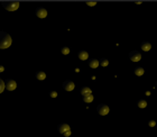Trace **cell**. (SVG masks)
Returning a JSON list of instances; mask_svg holds the SVG:
<instances>
[{"mask_svg":"<svg viewBox=\"0 0 157 137\" xmlns=\"http://www.w3.org/2000/svg\"><path fill=\"white\" fill-rule=\"evenodd\" d=\"M97 111H98V114L99 115L104 116V115H107L109 112V107L107 105H99L97 107Z\"/></svg>","mask_w":157,"mask_h":137,"instance_id":"cell-6","label":"cell"},{"mask_svg":"<svg viewBox=\"0 0 157 137\" xmlns=\"http://www.w3.org/2000/svg\"><path fill=\"white\" fill-rule=\"evenodd\" d=\"M0 72H4V66H1V65H0Z\"/></svg>","mask_w":157,"mask_h":137,"instance_id":"cell-23","label":"cell"},{"mask_svg":"<svg viewBox=\"0 0 157 137\" xmlns=\"http://www.w3.org/2000/svg\"><path fill=\"white\" fill-rule=\"evenodd\" d=\"M35 75H36L37 80H40V81L45 80V78H46V74H45V72H43V71H38V72H36Z\"/></svg>","mask_w":157,"mask_h":137,"instance_id":"cell-12","label":"cell"},{"mask_svg":"<svg viewBox=\"0 0 157 137\" xmlns=\"http://www.w3.org/2000/svg\"><path fill=\"white\" fill-rule=\"evenodd\" d=\"M150 48H152L150 43H148V42H143V43H141V50H143V51H145V52H148Z\"/></svg>","mask_w":157,"mask_h":137,"instance_id":"cell-11","label":"cell"},{"mask_svg":"<svg viewBox=\"0 0 157 137\" xmlns=\"http://www.w3.org/2000/svg\"><path fill=\"white\" fill-rule=\"evenodd\" d=\"M89 66L90 67H92V68H96V67H98L99 66V64H100V62L98 61L97 58H90L89 60Z\"/></svg>","mask_w":157,"mask_h":137,"instance_id":"cell-9","label":"cell"},{"mask_svg":"<svg viewBox=\"0 0 157 137\" xmlns=\"http://www.w3.org/2000/svg\"><path fill=\"white\" fill-rule=\"evenodd\" d=\"M57 130L62 134V135H64V136H66V137H69L71 135V129H70V126L67 124H61V125H58Z\"/></svg>","mask_w":157,"mask_h":137,"instance_id":"cell-3","label":"cell"},{"mask_svg":"<svg viewBox=\"0 0 157 137\" xmlns=\"http://www.w3.org/2000/svg\"><path fill=\"white\" fill-rule=\"evenodd\" d=\"M35 14H36V16L38 18H45L47 16V10L43 7H38V8H36V10H35Z\"/></svg>","mask_w":157,"mask_h":137,"instance_id":"cell-5","label":"cell"},{"mask_svg":"<svg viewBox=\"0 0 157 137\" xmlns=\"http://www.w3.org/2000/svg\"><path fill=\"white\" fill-rule=\"evenodd\" d=\"M135 74L136 75H143L144 74V68L140 67V66H137L135 68Z\"/></svg>","mask_w":157,"mask_h":137,"instance_id":"cell-15","label":"cell"},{"mask_svg":"<svg viewBox=\"0 0 157 137\" xmlns=\"http://www.w3.org/2000/svg\"><path fill=\"white\" fill-rule=\"evenodd\" d=\"M78 56H79V58L80 60H82V61H85V60H88L89 57V54L85 51H80V52L78 53Z\"/></svg>","mask_w":157,"mask_h":137,"instance_id":"cell-10","label":"cell"},{"mask_svg":"<svg viewBox=\"0 0 157 137\" xmlns=\"http://www.w3.org/2000/svg\"><path fill=\"white\" fill-rule=\"evenodd\" d=\"M81 94H82V96H88V94H92V93H91V89L88 88V87L81 88Z\"/></svg>","mask_w":157,"mask_h":137,"instance_id":"cell-13","label":"cell"},{"mask_svg":"<svg viewBox=\"0 0 157 137\" xmlns=\"http://www.w3.org/2000/svg\"><path fill=\"white\" fill-rule=\"evenodd\" d=\"M5 87L7 90H9V91H13L16 89L17 87V83L14 81V80H11V79H8V80H6L5 81Z\"/></svg>","mask_w":157,"mask_h":137,"instance_id":"cell-4","label":"cell"},{"mask_svg":"<svg viewBox=\"0 0 157 137\" xmlns=\"http://www.w3.org/2000/svg\"><path fill=\"white\" fill-rule=\"evenodd\" d=\"M61 52L63 53L64 55H67V54L70 53V48H69V47H66V46H63V47L61 48Z\"/></svg>","mask_w":157,"mask_h":137,"instance_id":"cell-18","label":"cell"},{"mask_svg":"<svg viewBox=\"0 0 157 137\" xmlns=\"http://www.w3.org/2000/svg\"><path fill=\"white\" fill-rule=\"evenodd\" d=\"M149 126H150V127H154V126H155V121H154V120H150V121H149Z\"/></svg>","mask_w":157,"mask_h":137,"instance_id":"cell-21","label":"cell"},{"mask_svg":"<svg viewBox=\"0 0 157 137\" xmlns=\"http://www.w3.org/2000/svg\"><path fill=\"white\" fill-rule=\"evenodd\" d=\"M87 4L90 5V6H94V5H96V2H87Z\"/></svg>","mask_w":157,"mask_h":137,"instance_id":"cell-22","label":"cell"},{"mask_svg":"<svg viewBox=\"0 0 157 137\" xmlns=\"http://www.w3.org/2000/svg\"><path fill=\"white\" fill-rule=\"evenodd\" d=\"M63 88H64V90H66V91H72L73 89H74V83L72 81H65L63 83Z\"/></svg>","mask_w":157,"mask_h":137,"instance_id":"cell-8","label":"cell"},{"mask_svg":"<svg viewBox=\"0 0 157 137\" xmlns=\"http://www.w3.org/2000/svg\"><path fill=\"white\" fill-rule=\"evenodd\" d=\"M11 43H13V40L10 35L6 32H0V48H8L11 45Z\"/></svg>","mask_w":157,"mask_h":137,"instance_id":"cell-1","label":"cell"},{"mask_svg":"<svg viewBox=\"0 0 157 137\" xmlns=\"http://www.w3.org/2000/svg\"><path fill=\"white\" fill-rule=\"evenodd\" d=\"M5 88H6V87H5V82L2 81L1 79H0V93H1V92L5 90Z\"/></svg>","mask_w":157,"mask_h":137,"instance_id":"cell-19","label":"cell"},{"mask_svg":"<svg viewBox=\"0 0 157 137\" xmlns=\"http://www.w3.org/2000/svg\"><path fill=\"white\" fill-rule=\"evenodd\" d=\"M129 57H130V60H131V61L138 62L139 60L141 58V55H140V53H139V52H137V51H132V52H130Z\"/></svg>","mask_w":157,"mask_h":137,"instance_id":"cell-7","label":"cell"},{"mask_svg":"<svg viewBox=\"0 0 157 137\" xmlns=\"http://www.w3.org/2000/svg\"><path fill=\"white\" fill-rule=\"evenodd\" d=\"M99 62H100V65H101V66H108V64H109L107 58H101Z\"/></svg>","mask_w":157,"mask_h":137,"instance_id":"cell-17","label":"cell"},{"mask_svg":"<svg viewBox=\"0 0 157 137\" xmlns=\"http://www.w3.org/2000/svg\"><path fill=\"white\" fill-rule=\"evenodd\" d=\"M137 105H138L139 108H146V107H147V102H146V100L141 99V100H139L137 102Z\"/></svg>","mask_w":157,"mask_h":137,"instance_id":"cell-16","label":"cell"},{"mask_svg":"<svg viewBox=\"0 0 157 137\" xmlns=\"http://www.w3.org/2000/svg\"><path fill=\"white\" fill-rule=\"evenodd\" d=\"M49 96H51L52 98H56V96H57V93H56L55 91H51V92H49Z\"/></svg>","mask_w":157,"mask_h":137,"instance_id":"cell-20","label":"cell"},{"mask_svg":"<svg viewBox=\"0 0 157 137\" xmlns=\"http://www.w3.org/2000/svg\"><path fill=\"white\" fill-rule=\"evenodd\" d=\"M83 101H84V102H87V103L92 102V101H93V96H92V94H88V96H83Z\"/></svg>","mask_w":157,"mask_h":137,"instance_id":"cell-14","label":"cell"},{"mask_svg":"<svg viewBox=\"0 0 157 137\" xmlns=\"http://www.w3.org/2000/svg\"><path fill=\"white\" fill-rule=\"evenodd\" d=\"M1 5L6 10H9V11H15L19 8L18 1H5V2H2Z\"/></svg>","mask_w":157,"mask_h":137,"instance_id":"cell-2","label":"cell"}]
</instances>
